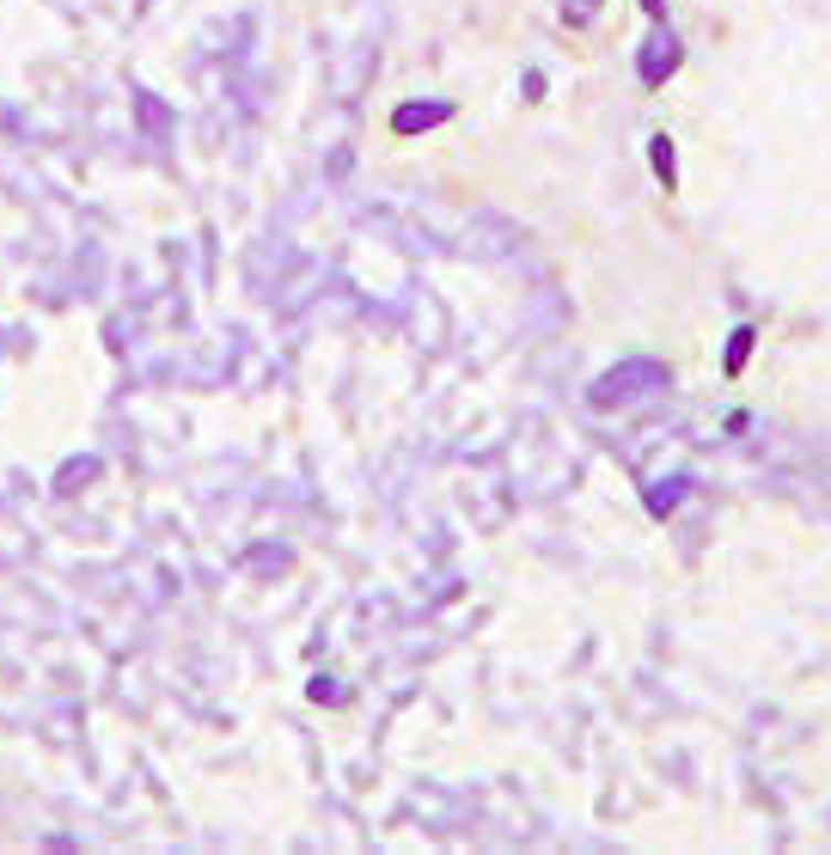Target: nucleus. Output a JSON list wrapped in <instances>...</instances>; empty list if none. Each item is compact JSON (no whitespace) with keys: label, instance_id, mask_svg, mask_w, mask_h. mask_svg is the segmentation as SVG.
Returning <instances> with one entry per match:
<instances>
[{"label":"nucleus","instance_id":"nucleus-1","mask_svg":"<svg viewBox=\"0 0 831 855\" xmlns=\"http://www.w3.org/2000/svg\"><path fill=\"white\" fill-rule=\"evenodd\" d=\"M660 385H667V367H660V361H624V367H611L606 380L587 392V404H594V409H618V404H630V397L660 392Z\"/></svg>","mask_w":831,"mask_h":855},{"label":"nucleus","instance_id":"nucleus-2","mask_svg":"<svg viewBox=\"0 0 831 855\" xmlns=\"http://www.w3.org/2000/svg\"><path fill=\"white\" fill-rule=\"evenodd\" d=\"M673 67H679V43H673V31L660 25V31H654V38H648V43H642V62H636V74H642V79H648V86H660V79L673 74Z\"/></svg>","mask_w":831,"mask_h":855},{"label":"nucleus","instance_id":"nucleus-3","mask_svg":"<svg viewBox=\"0 0 831 855\" xmlns=\"http://www.w3.org/2000/svg\"><path fill=\"white\" fill-rule=\"evenodd\" d=\"M447 117H452V105H447V98H423V105L392 110V129H397V135H423V129H440Z\"/></svg>","mask_w":831,"mask_h":855},{"label":"nucleus","instance_id":"nucleus-4","mask_svg":"<svg viewBox=\"0 0 831 855\" xmlns=\"http://www.w3.org/2000/svg\"><path fill=\"white\" fill-rule=\"evenodd\" d=\"M648 159H654V171H660V184L673 190V178H679V171H673V141H667V135H654V147H648Z\"/></svg>","mask_w":831,"mask_h":855},{"label":"nucleus","instance_id":"nucleus-5","mask_svg":"<svg viewBox=\"0 0 831 855\" xmlns=\"http://www.w3.org/2000/svg\"><path fill=\"white\" fill-rule=\"evenodd\" d=\"M679 495H685V477H667V483H660L654 495H648V507H654V513H673V501H679Z\"/></svg>","mask_w":831,"mask_h":855},{"label":"nucleus","instance_id":"nucleus-6","mask_svg":"<svg viewBox=\"0 0 831 855\" xmlns=\"http://www.w3.org/2000/svg\"><path fill=\"white\" fill-rule=\"evenodd\" d=\"M746 355H753V330L739 324V330H734V342H727V373L746 367Z\"/></svg>","mask_w":831,"mask_h":855},{"label":"nucleus","instance_id":"nucleus-7","mask_svg":"<svg viewBox=\"0 0 831 855\" xmlns=\"http://www.w3.org/2000/svg\"><path fill=\"white\" fill-rule=\"evenodd\" d=\"M86 477H98V459H74V464L62 471V489L74 495V489H86Z\"/></svg>","mask_w":831,"mask_h":855},{"label":"nucleus","instance_id":"nucleus-8","mask_svg":"<svg viewBox=\"0 0 831 855\" xmlns=\"http://www.w3.org/2000/svg\"><path fill=\"white\" fill-rule=\"evenodd\" d=\"M594 7H599V0H563V19H568V25H580V19L594 13Z\"/></svg>","mask_w":831,"mask_h":855},{"label":"nucleus","instance_id":"nucleus-9","mask_svg":"<svg viewBox=\"0 0 831 855\" xmlns=\"http://www.w3.org/2000/svg\"><path fill=\"white\" fill-rule=\"evenodd\" d=\"M642 7H648V13H654V19H660V0H642Z\"/></svg>","mask_w":831,"mask_h":855}]
</instances>
